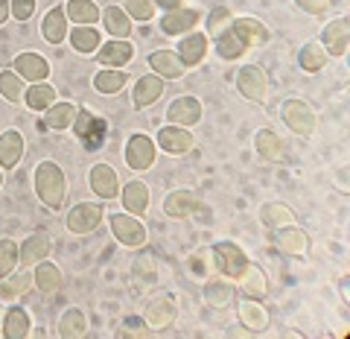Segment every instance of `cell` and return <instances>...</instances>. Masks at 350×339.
Instances as JSON below:
<instances>
[{"label":"cell","mask_w":350,"mask_h":339,"mask_svg":"<svg viewBox=\"0 0 350 339\" xmlns=\"http://www.w3.org/2000/svg\"><path fill=\"white\" fill-rule=\"evenodd\" d=\"M36 193L41 205H47L50 211H62L64 205V193H68V181H64V173L56 161H41L36 167Z\"/></svg>","instance_id":"1"},{"label":"cell","mask_w":350,"mask_h":339,"mask_svg":"<svg viewBox=\"0 0 350 339\" xmlns=\"http://www.w3.org/2000/svg\"><path fill=\"white\" fill-rule=\"evenodd\" d=\"M211 258H213V266L222 272L225 278H231V281H239V278H243V272L251 266L248 255L237 243H231V240H222V243H216L211 249Z\"/></svg>","instance_id":"2"},{"label":"cell","mask_w":350,"mask_h":339,"mask_svg":"<svg viewBox=\"0 0 350 339\" xmlns=\"http://www.w3.org/2000/svg\"><path fill=\"white\" fill-rule=\"evenodd\" d=\"M108 225H111L114 240L123 243L126 249H140V246H146V240H149L144 220L135 214H111L108 216Z\"/></svg>","instance_id":"3"},{"label":"cell","mask_w":350,"mask_h":339,"mask_svg":"<svg viewBox=\"0 0 350 339\" xmlns=\"http://www.w3.org/2000/svg\"><path fill=\"white\" fill-rule=\"evenodd\" d=\"M280 117L298 138H312L315 126H319V117H315L312 105L304 100H286L280 105Z\"/></svg>","instance_id":"4"},{"label":"cell","mask_w":350,"mask_h":339,"mask_svg":"<svg viewBox=\"0 0 350 339\" xmlns=\"http://www.w3.org/2000/svg\"><path fill=\"white\" fill-rule=\"evenodd\" d=\"M105 220V211H103V205H96V202H76L68 216H64V225H68V231L70 234H91L94 228H100V223Z\"/></svg>","instance_id":"5"},{"label":"cell","mask_w":350,"mask_h":339,"mask_svg":"<svg viewBox=\"0 0 350 339\" xmlns=\"http://www.w3.org/2000/svg\"><path fill=\"white\" fill-rule=\"evenodd\" d=\"M237 91L245 97L248 103H266L269 97V76L260 64H243L237 71Z\"/></svg>","instance_id":"6"},{"label":"cell","mask_w":350,"mask_h":339,"mask_svg":"<svg viewBox=\"0 0 350 339\" xmlns=\"http://www.w3.org/2000/svg\"><path fill=\"white\" fill-rule=\"evenodd\" d=\"M70 129H73V135L82 140L85 149H96V147H103V140H105V120L96 117L94 112H88V108L76 112V120Z\"/></svg>","instance_id":"7"},{"label":"cell","mask_w":350,"mask_h":339,"mask_svg":"<svg viewBox=\"0 0 350 339\" xmlns=\"http://www.w3.org/2000/svg\"><path fill=\"white\" fill-rule=\"evenodd\" d=\"M155 152H158L155 140L144 132H137V135H131L126 144V164L135 173H144L149 167H155Z\"/></svg>","instance_id":"8"},{"label":"cell","mask_w":350,"mask_h":339,"mask_svg":"<svg viewBox=\"0 0 350 339\" xmlns=\"http://www.w3.org/2000/svg\"><path fill=\"white\" fill-rule=\"evenodd\" d=\"M158 147L163 152H170V155H187V152L196 147V138L187 126H161V132H158Z\"/></svg>","instance_id":"9"},{"label":"cell","mask_w":350,"mask_h":339,"mask_svg":"<svg viewBox=\"0 0 350 339\" xmlns=\"http://www.w3.org/2000/svg\"><path fill=\"white\" fill-rule=\"evenodd\" d=\"M321 47L327 50V56H338V59L347 53V47H350V21L345 15L330 21V24L324 27V32H321Z\"/></svg>","instance_id":"10"},{"label":"cell","mask_w":350,"mask_h":339,"mask_svg":"<svg viewBox=\"0 0 350 339\" xmlns=\"http://www.w3.org/2000/svg\"><path fill=\"white\" fill-rule=\"evenodd\" d=\"M88 184H91V190L100 196V199H117L120 176L111 164H94L91 173H88Z\"/></svg>","instance_id":"11"},{"label":"cell","mask_w":350,"mask_h":339,"mask_svg":"<svg viewBox=\"0 0 350 339\" xmlns=\"http://www.w3.org/2000/svg\"><path fill=\"white\" fill-rule=\"evenodd\" d=\"M231 29L237 32L239 41H243L248 50L266 47V45H269V38H271L269 27L262 24V21H257V18H234V21H231Z\"/></svg>","instance_id":"12"},{"label":"cell","mask_w":350,"mask_h":339,"mask_svg":"<svg viewBox=\"0 0 350 339\" xmlns=\"http://www.w3.org/2000/svg\"><path fill=\"white\" fill-rule=\"evenodd\" d=\"M131 59H135V47H131L129 38H111L96 50V62L103 68H126Z\"/></svg>","instance_id":"13"},{"label":"cell","mask_w":350,"mask_h":339,"mask_svg":"<svg viewBox=\"0 0 350 339\" xmlns=\"http://www.w3.org/2000/svg\"><path fill=\"white\" fill-rule=\"evenodd\" d=\"M175 316H178V307H175V301L170 299V295H158V299L149 301L144 319H146V325L152 327V331H167V327L175 325Z\"/></svg>","instance_id":"14"},{"label":"cell","mask_w":350,"mask_h":339,"mask_svg":"<svg viewBox=\"0 0 350 339\" xmlns=\"http://www.w3.org/2000/svg\"><path fill=\"white\" fill-rule=\"evenodd\" d=\"M120 199H123L126 214H135V216H144L149 211V184H144L140 179H131L126 184H120Z\"/></svg>","instance_id":"15"},{"label":"cell","mask_w":350,"mask_h":339,"mask_svg":"<svg viewBox=\"0 0 350 339\" xmlns=\"http://www.w3.org/2000/svg\"><path fill=\"white\" fill-rule=\"evenodd\" d=\"M149 68L155 71V76H161L163 82L181 79V76L187 73V68H184V62L178 59V53H175V50H155V53H149Z\"/></svg>","instance_id":"16"},{"label":"cell","mask_w":350,"mask_h":339,"mask_svg":"<svg viewBox=\"0 0 350 339\" xmlns=\"http://www.w3.org/2000/svg\"><path fill=\"white\" fill-rule=\"evenodd\" d=\"M199 21H202L199 9L181 6V9H172V12H163L161 29H163V36H184V32H190L196 24H199Z\"/></svg>","instance_id":"17"},{"label":"cell","mask_w":350,"mask_h":339,"mask_svg":"<svg viewBox=\"0 0 350 339\" xmlns=\"http://www.w3.org/2000/svg\"><path fill=\"white\" fill-rule=\"evenodd\" d=\"M12 68L18 71V76L24 82H44L50 76V62L38 56V53H18Z\"/></svg>","instance_id":"18"},{"label":"cell","mask_w":350,"mask_h":339,"mask_svg":"<svg viewBox=\"0 0 350 339\" xmlns=\"http://www.w3.org/2000/svg\"><path fill=\"white\" fill-rule=\"evenodd\" d=\"M167 120L172 126H196L202 120V103L196 97H178L167 108Z\"/></svg>","instance_id":"19"},{"label":"cell","mask_w":350,"mask_h":339,"mask_svg":"<svg viewBox=\"0 0 350 339\" xmlns=\"http://www.w3.org/2000/svg\"><path fill=\"white\" fill-rule=\"evenodd\" d=\"M50 251H53V240H50V234H44V231L29 234V237L24 240V246H21V266H24V269H32L36 264H41V260H47V258H50Z\"/></svg>","instance_id":"20"},{"label":"cell","mask_w":350,"mask_h":339,"mask_svg":"<svg viewBox=\"0 0 350 339\" xmlns=\"http://www.w3.org/2000/svg\"><path fill=\"white\" fill-rule=\"evenodd\" d=\"M24 149H27V140L18 129H6L0 135V170H15L21 158H24Z\"/></svg>","instance_id":"21"},{"label":"cell","mask_w":350,"mask_h":339,"mask_svg":"<svg viewBox=\"0 0 350 339\" xmlns=\"http://www.w3.org/2000/svg\"><path fill=\"white\" fill-rule=\"evenodd\" d=\"M178 59L184 62V68H196V64H202L204 56H207V36L204 32H184V38L178 41Z\"/></svg>","instance_id":"22"},{"label":"cell","mask_w":350,"mask_h":339,"mask_svg":"<svg viewBox=\"0 0 350 339\" xmlns=\"http://www.w3.org/2000/svg\"><path fill=\"white\" fill-rule=\"evenodd\" d=\"M275 246L283 251V255H306V249H310V237H306L304 228L298 225H283V228H275Z\"/></svg>","instance_id":"23"},{"label":"cell","mask_w":350,"mask_h":339,"mask_svg":"<svg viewBox=\"0 0 350 339\" xmlns=\"http://www.w3.org/2000/svg\"><path fill=\"white\" fill-rule=\"evenodd\" d=\"M163 82L161 76L155 73H149V76H140V79L135 82V94H131V103H135L137 108H149V105H155L161 97H163Z\"/></svg>","instance_id":"24"},{"label":"cell","mask_w":350,"mask_h":339,"mask_svg":"<svg viewBox=\"0 0 350 339\" xmlns=\"http://www.w3.org/2000/svg\"><path fill=\"white\" fill-rule=\"evenodd\" d=\"M32 331V319H29V313L24 307H9L3 313V322H0V334H3L6 339H27Z\"/></svg>","instance_id":"25"},{"label":"cell","mask_w":350,"mask_h":339,"mask_svg":"<svg viewBox=\"0 0 350 339\" xmlns=\"http://www.w3.org/2000/svg\"><path fill=\"white\" fill-rule=\"evenodd\" d=\"M41 36L47 45H62L68 38V15H64V6H53L47 15L41 18Z\"/></svg>","instance_id":"26"},{"label":"cell","mask_w":350,"mask_h":339,"mask_svg":"<svg viewBox=\"0 0 350 339\" xmlns=\"http://www.w3.org/2000/svg\"><path fill=\"white\" fill-rule=\"evenodd\" d=\"M64 15H68L70 24L76 27H94L100 21L103 9L94 3V0H68L64 3Z\"/></svg>","instance_id":"27"},{"label":"cell","mask_w":350,"mask_h":339,"mask_svg":"<svg viewBox=\"0 0 350 339\" xmlns=\"http://www.w3.org/2000/svg\"><path fill=\"white\" fill-rule=\"evenodd\" d=\"M32 281H36V290H41L44 295H53L62 290V269L53 264V260H41V264L32 266Z\"/></svg>","instance_id":"28"},{"label":"cell","mask_w":350,"mask_h":339,"mask_svg":"<svg viewBox=\"0 0 350 339\" xmlns=\"http://www.w3.org/2000/svg\"><path fill=\"white\" fill-rule=\"evenodd\" d=\"M204 301L211 304V307H219V310H225V307H231V304H237V287L231 281H216L211 278L204 284Z\"/></svg>","instance_id":"29"},{"label":"cell","mask_w":350,"mask_h":339,"mask_svg":"<svg viewBox=\"0 0 350 339\" xmlns=\"http://www.w3.org/2000/svg\"><path fill=\"white\" fill-rule=\"evenodd\" d=\"M196 193L193 190H172L167 199H163V214L170 220H187V216L196 211Z\"/></svg>","instance_id":"30"},{"label":"cell","mask_w":350,"mask_h":339,"mask_svg":"<svg viewBox=\"0 0 350 339\" xmlns=\"http://www.w3.org/2000/svg\"><path fill=\"white\" fill-rule=\"evenodd\" d=\"M56 100H59V94L47 79L44 82H29V88L24 91V103H27V108H32V112H47Z\"/></svg>","instance_id":"31"},{"label":"cell","mask_w":350,"mask_h":339,"mask_svg":"<svg viewBox=\"0 0 350 339\" xmlns=\"http://www.w3.org/2000/svg\"><path fill=\"white\" fill-rule=\"evenodd\" d=\"M76 112H79V108H76L73 103H62V100H56V103L47 108V112H44V126L53 129V132H64V129H70V126H73Z\"/></svg>","instance_id":"32"},{"label":"cell","mask_w":350,"mask_h":339,"mask_svg":"<svg viewBox=\"0 0 350 339\" xmlns=\"http://www.w3.org/2000/svg\"><path fill=\"white\" fill-rule=\"evenodd\" d=\"M239 322H243V327H248L251 334H262L269 327V313L257 299H245L239 304Z\"/></svg>","instance_id":"33"},{"label":"cell","mask_w":350,"mask_h":339,"mask_svg":"<svg viewBox=\"0 0 350 339\" xmlns=\"http://www.w3.org/2000/svg\"><path fill=\"white\" fill-rule=\"evenodd\" d=\"M100 21L105 24V32L111 38H129L131 36V18L126 15L123 6H105Z\"/></svg>","instance_id":"34"},{"label":"cell","mask_w":350,"mask_h":339,"mask_svg":"<svg viewBox=\"0 0 350 339\" xmlns=\"http://www.w3.org/2000/svg\"><path fill=\"white\" fill-rule=\"evenodd\" d=\"M260 223L275 231V228H283V225L295 223V211L289 205H283V202H266V205H260Z\"/></svg>","instance_id":"35"},{"label":"cell","mask_w":350,"mask_h":339,"mask_svg":"<svg viewBox=\"0 0 350 339\" xmlns=\"http://www.w3.org/2000/svg\"><path fill=\"white\" fill-rule=\"evenodd\" d=\"M88 334V316L79 307H68L59 319V336L62 339H82Z\"/></svg>","instance_id":"36"},{"label":"cell","mask_w":350,"mask_h":339,"mask_svg":"<svg viewBox=\"0 0 350 339\" xmlns=\"http://www.w3.org/2000/svg\"><path fill=\"white\" fill-rule=\"evenodd\" d=\"M239 287H243L245 299H257V301H262V299H266V292H269L266 272H262L260 266L251 264V266L243 272V278H239Z\"/></svg>","instance_id":"37"},{"label":"cell","mask_w":350,"mask_h":339,"mask_svg":"<svg viewBox=\"0 0 350 339\" xmlns=\"http://www.w3.org/2000/svg\"><path fill=\"white\" fill-rule=\"evenodd\" d=\"M254 149L262 161H280L283 155V140L278 132H271V129H257L254 135Z\"/></svg>","instance_id":"38"},{"label":"cell","mask_w":350,"mask_h":339,"mask_svg":"<svg viewBox=\"0 0 350 339\" xmlns=\"http://www.w3.org/2000/svg\"><path fill=\"white\" fill-rule=\"evenodd\" d=\"M216 53H219V59H225V62H237V59H243L245 53H248V47L239 41V36L237 32L228 27V29H222L216 36Z\"/></svg>","instance_id":"39"},{"label":"cell","mask_w":350,"mask_h":339,"mask_svg":"<svg viewBox=\"0 0 350 339\" xmlns=\"http://www.w3.org/2000/svg\"><path fill=\"white\" fill-rule=\"evenodd\" d=\"M70 45H73L76 53H82V56H94L103 45L100 29L96 27H73L70 29Z\"/></svg>","instance_id":"40"},{"label":"cell","mask_w":350,"mask_h":339,"mask_svg":"<svg viewBox=\"0 0 350 339\" xmlns=\"http://www.w3.org/2000/svg\"><path fill=\"white\" fill-rule=\"evenodd\" d=\"M126 79H129V73L123 68H105V71H100L94 76V88L100 94H105V97H111V94L123 91Z\"/></svg>","instance_id":"41"},{"label":"cell","mask_w":350,"mask_h":339,"mask_svg":"<svg viewBox=\"0 0 350 339\" xmlns=\"http://www.w3.org/2000/svg\"><path fill=\"white\" fill-rule=\"evenodd\" d=\"M327 59H330V56H327V50L321 45H315V41L304 45L301 53H298V64H301L304 73H319V71H324Z\"/></svg>","instance_id":"42"},{"label":"cell","mask_w":350,"mask_h":339,"mask_svg":"<svg viewBox=\"0 0 350 339\" xmlns=\"http://www.w3.org/2000/svg\"><path fill=\"white\" fill-rule=\"evenodd\" d=\"M29 287H36V281H32V272H21V275H9V278H3L0 281V299L3 301H15V299H21Z\"/></svg>","instance_id":"43"},{"label":"cell","mask_w":350,"mask_h":339,"mask_svg":"<svg viewBox=\"0 0 350 339\" xmlns=\"http://www.w3.org/2000/svg\"><path fill=\"white\" fill-rule=\"evenodd\" d=\"M0 97L9 103H24V79L18 76L15 68L0 71Z\"/></svg>","instance_id":"44"},{"label":"cell","mask_w":350,"mask_h":339,"mask_svg":"<svg viewBox=\"0 0 350 339\" xmlns=\"http://www.w3.org/2000/svg\"><path fill=\"white\" fill-rule=\"evenodd\" d=\"M18 264H21V246L15 243V240L3 237L0 240V281L12 275V272L18 269Z\"/></svg>","instance_id":"45"},{"label":"cell","mask_w":350,"mask_h":339,"mask_svg":"<svg viewBox=\"0 0 350 339\" xmlns=\"http://www.w3.org/2000/svg\"><path fill=\"white\" fill-rule=\"evenodd\" d=\"M131 275H135V284H137L140 290L155 287V281H158V266H155V260H152V258H137L135 266H131Z\"/></svg>","instance_id":"46"},{"label":"cell","mask_w":350,"mask_h":339,"mask_svg":"<svg viewBox=\"0 0 350 339\" xmlns=\"http://www.w3.org/2000/svg\"><path fill=\"white\" fill-rule=\"evenodd\" d=\"M123 9L131 21H152L158 6L152 3V0H123Z\"/></svg>","instance_id":"47"},{"label":"cell","mask_w":350,"mask_h":339,"mask_svg":"<svg viewBox=\"0 0 350 339\" xmlns=\"http://www.w3.org/2000/svg\"><path fill=\"white\" fill-rule=\"evenodd\" d=\"M231 21H234V15H231V9H225V6H216L213 12H211V18H207V27H211V36L216 38L222 29H228L231 27Z\"/></svg>","instance_id":"48"},{"label":"cell","mask_w":350,"mask_h":339,"mask_svg":"<svg viewBox=\"0 0 350 339\" xmlns=\"http://www.w3.org/2000/svg\"><path fill=\"white\" fill-rule=\"evenodd\" d=\"M9 9L15 21H29L36 15V0H9Z\"/></svg>","instance_id":"49"},{"label":"cell","mask_w":350,"mask_h":339,"mask_svg":"<svg viewBox=\"0 0 350 339\" xmlns=\"http://www.w3.org/2000/svg\"><path fill=\"white\" fill-rule=\"evenodd\" d=\"M304 12H310V15H324L327 9H330V0H295Z\"/></svg>","instance_id":"50"},{"label":"cell","mask_w":350,"mask_h":339,"mask_svg":"<svg viewBox=\"0 0 350 339\" xmlns=\"http://www.w3.org/2000/svg\"><path fill=\"white\" fill-rule=\"evenodd\" d=\"M155 6H161L163 12H172V9H181L184 6V0H152Z\"/></svg>","instance_id":"51"},{"label":"cell","mask_w":350,"mask_h":339,"mask_svg":"<svg viewBox=\"0 0 350 339\" xmlns=\"http://www.w3.org/2000/svg\"><path fill=\"white\" fill-rule=\"evenodd\" d=\"M12 18V9H9V0H0V27Z\"/></svg>","instance_id":"52"},{"label":"cell","mask_w":350,"mask_h":339,"mask_svg":"<svg viewBox=\"0 0 350 339\" xmlns=\"http://www.w3.org/2000/svg\"><path fill=\"white\" fill-rule=\"evenodd\" d=\"M0 188H3V170H0Z\"/></svg>","instance_id":"53"},{"label":"cell","mask_w":350,"mask_h":339,"mask_svg":"<svg viewBox=\"0 0 350 339\" xmlns=\"http://www.w3.org/2000/svg\"><path fill=\"white\" fill-rule=\"evenodd\" d=\"M0 322H3V319H0Z\"/></svg>","instance_id":"54"}]
</instances>
